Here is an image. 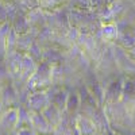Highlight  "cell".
I'll return each instance as SVG.
<instances>
[{"label":"cell","instance_id":"cell-1","mask_svg":"<svg viewBox=\"0 0 135 135\" xmlns=\"http://www.w3.org/2000/svg\"><path fill=\"white\" fill-rule=\"evenodd\" d=\"M51 83V66L41 62L37 66V70L34 72V74L27 80L26 88L27 91L35 92V91H45V88L50 86Z\"/></svg>","mask_w":135,"mask_h":135},{"label":"cell","instance_id":"cell-2","mask_svg":"<svg viewBox=\"0 0 135 135\" xmlns=\"http://www.w3.org/2000/svg\"><path fill=\"white\" fill-rule=\"evenodd\" d=\"M49 104H50V100H49L47 92L46 91H35L28 95L27 101H26V108L31 114H37V112H42Z\"/></svg>","mask_w":135,"mask_h":135},{"label":"cell","instance_id":"cell-3","mask_svg":"<svg viewBox=\"0 0 135 135\" xmlns=\"http://www.w3.org/2000/svg\"><path fill=\"white\" fill-rule=\"evenodd\" d=\"M123 92V80H114L104 88V105L118 104L122 100ZM103 105V107H104Z\"/></svg>","mask_w":135,"mask_h":135},{"label":"cell","instance_id":"cell-4","mask_svg":"<svg viewBox=\"0 0 135 135\" xmlns=\"http://www.w3.org/2000/svg\"><path fill=\"white\" fill-rule=\"evenodd\" d=\"M18 123V108H8L4 114L0 116V131L6 135L11 132H16Z\"/></svg>","mask_w":135,"mask_h":135},{"label":"cell","instance_id":"cell-5","mask_svg":"<svg viewBox=\"0 0 135 135\" xmlns=\"http://www.w3.org/2000/svg\"><path fill=\"white\" fill-rule=\"evenodd\" d=\"M31 128L37 135H54V128L46 122L41 112L31 114Z\"/></svg>","mask_w":135,"mask_h":135},{"label":"cell","instance_id":"cell-6","mask_svg":"<svg viewBox=\"0 0 135 135\" xmlns=\"http://www.w3.org/2000/svg\"><path fill=\"white\" fill-rule=\"evenodd\" d=\"M74 127L80 132V135H96L97 134L92 119L83 114H77L74 116Z\"/></svg>","mask_w":135,"mask_h":135},{"label":"cell","instance_id":"cell-7","mask_svg":"<svg viewBox=\"0 0 135 135\" xmlns=\"http://www.w3.org/2000/svg\"><path fill=\"white\" fill-rule=\"evenodd\" d=\"M41 114L43 115V118L46 119V122L49 123V124L55 130L58 126H60V123L62 122V119H64V112L61 111V109H58L55 105H53V104H49L46 108H45Z\"/></svg>","mask_w":135,"mask_h":135},{"label":"cell","instance_id":"cell-8","mask_svg":"<svg viewBox=\"0 0 135 135\" xmlns=\"http://www.w3.org/2000/svg\"><path fill=\"white\" fill-rule=\"evenodd\" d=\"M37 66L38 64L31 60L27 54H23L22 57V61H20V69H19V78L22 81L27 83V80L34 74V72L37 70Z\"/></svg>","mask_w":135,"mask_h":135},{"label":"cell","instance_id":"cell-9","mask_svg":"<svg viewBox=\"0 0 135 135\" xmlns=\"http://www.w3.org/2000/svg\"><path fill=\"white\" fill-rule=\"evenodd\" d=\"M37 34H38V30H37V28H31L28 32L19 35V37H18V42H16V51L26 54V53L28 51L30 46L37 41V39H35V38H37Z\"/></svg>","mask_w":135,"mask_h":135},{"label":"cell","instance_id":"cell-10","mask_svg":"<svg viewBox=\"0 0 135 135\" xmlns=\"http://www.w3.org/2000/svg\"><path fill=\"white\" fill-rule=\"evenodd\" d=\"M26 18L28 20L31 28H37L38 30L39 27L45 26V23H46V14H45V11L42 8H39V7L27 11Z\"/></svg>","mask_w":135,"mask_h":135},{"label":"cell","instance_id":"cell-11","mask_svg":"<svg viewBox=\"0 0 135 135\" xmlns=\"http://www.w3.org/2000/svg\"><path fill=\"white\" fill-rule=\"evenodd\" d=\"M11 27H12V30L18 34V35H22V34L28 32L31 30V26H30L28 20L26 18V12L19 11V14L16 15V18L11 22Z\"/></svg>","mask_w":135,"mask_h":135},{"label":"cell","instance_id":"cell-12","mask_svg":"<svg viewBox=\"0 0 135 135\" xmlns=\"http://www.w3.org/2000/svg\"><path fill=\"white\" fill-rule=\"evenodd\" d=\"M99 35L103 41H115L119 35V28L115 23H104L99 30Z\"/></svg>","mask_w":135,"mask_h":135},{"label":"cell","instance_id":"cell-13","mask_svg":"<svg viewBox=\"0 0 135 135\" xmlns=\"http://www.w3.org/2000/svg\"><path fill=\"white\" fill-rule=\"evenodd\" d=\"M78 109H80V95L78 93H69L68 95V99H66L64 112H66V114H69V115H73Z\"/></svg>","mask_w":135,"mask_h":135},{"label":"cell","instance_id":"cell-14","mask_svg":"<svg viewBox=\"0 0 135 135\" xmlns=\"http://www.w3.org/2000/svg\"><path fill=\"white\" fill-rule=\"evenodd\" d=\"M18 34L12 30V27H11L8 35H7V39H6V57H8V55L14 54L16 51V42H18Z\"/></svg>","mask_w":135,"mask_h":135},{"label":"cell","instance_id":"cell-15","mask_svg":"<svg viewBox=\"0 0 135 135\" xmlns=\"http://www.w3.org/2000/svg\"><path fill=\"white\" fill-rule=\"evenodd\" d=\"M11 30V23L6 22L0 26V57H6V39Z\"/></svg>","mask_w":135,"mask_h":135},{"label":"cell","instance_id":"cell-16","mask_svg":"<svg viewBox=\"0 0 135 135\" xmlns=\"http://www.w3.org/2000/svg\"><path fill=\"white\" fill-rule=\"evenodd\" d=\"M28 57L31 58V60H34L37 64H41L42 62V60H43V50L41 49V46L38 45V42L35 41L31 46H30V49H28V51L26 53Z\"/></svg>","mask_w":135,"mask_h":135},{"label":"cell","instance_id":"cell-17","mask_svg":"<svg viewBox=\"0 0 135 135\" xmlns=\"http://www.w3.org/2000/svg\"><path fill=\"white\" fill-rule=\"evenodd\" d=\"M72 7L77 11H86L91 8L89 6V0H69Z\"/></svg>","mask_w":135,"mask_h":135},{"label":"cell","instance_id":"cell-18","mask_svg":"<svg viewBox=\"0 0 135 135\" xmlns=\"http://www.w3.org/2000/svg\"><path fill=\"white\" fill-rule=\"evenodd\" d=\"M38 2H39V8H42L43 11L45 9H51V8L57 7L55 0H38Z\"/></svg>","mask_w":135,"mask_h":135},{"label":"cell","instance_id":"cell-19","mask_svg":"<svg viewBox=\"0 0 135 135\" xmlns=\"http://www.w3.org/2000/svg\"><path fill=\"white\" fill-rule=\"evenodd\" d=\"M105 0H89V6H91V8H96V9H100L101 7H103Z\"/></svg>","mask_w":135,"mask_h":135},{"label":"cell","instance_id":"cell-20","mask_svg":"<svg viewBox=\"0 0 135 135\" xmlns=\"http://www.w3.org/2000/svg\"><path fill=\"white\" fill-rule=\"evenodd\" d=\"M16 135H37V132L32 128H22L16 131Z\"/></svg>","mask_w":135,"mask_h":135},{"label":"cell","instance_id":"cell-21","mask_svg":"<svg viewBox=\"0 0 135 135\" xmlns=\"http://www.w3.org/2000/svg\"><path fill=\"white\" fill-rule=\"evenodd\" d=\"M105 135H122V134H118V132H115V131H112V130H109Z\"/></svg>","mask_w":135,"mask_h":135},{"label":"cell","instance_id":"cell-22","mask_svg":"<svg viewBox=\"0 0 135 135\" xmlns=\"http://www.w3.org/2000/svg\"><path fill=\"white\" fill-rule=\"evenodd\" d=\"M66 2H69V0H55L57 6H58V4H62V3H66Z\"/></svg>","mask_w":135,"mask_h":135},{"label":"cell","instance_id":"cell-23","mask_svg":"<svg viewBox=\"0 0 135 135\" xmlns=\"http://www.w3.org/2000/svg\"><path fill=\"white\" fill-rule=\"evenodd\" d=\"M3 2H6V3H7V2H11V0H3Z\"/></svg>","mask_w":135,"mask_h":135},{"label":"cell","instance_id":"cell-24","mask_svg":"<svg viewBox=\"0 0 135 135\" xmlns=\"http://www.w3.org/2000/svg\"><path fill=\"white\" fill-rule=\"evenodd\" d=\"M96 135H100V134H96ZM104 135H105V134H104Z\"/></svg>","mask_w":135,"mask_h":135}]
</instances>
